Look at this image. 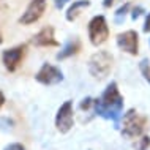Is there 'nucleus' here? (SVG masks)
I'll return each instance as SVG.
<instances>
[{
	"mask_svg": "<svg viewBox=\"0 0 150 150\" xmlns=\"http://www.w3.org/2000/svg\"><path fill=\"white\" fill-rule=\"evenodd\" d=\"M123 96L119 90L115 81H112L109 86L104 88L100 98L95 100L93 111L96 115H100L104 120H111L115 128L120 127V119L123 117Z\"/></svg>",
	"mask_w": 150,
	"mask_h": 150,
	"instance_id": "1",
	"label": "nucleus"
},
{
	"mask_svg": "<svg viewBox=\"0 0 150 150\" xmlns=\"http://www.w3.org/2000/svg\"><path fill=\"white\" fill-rule=\"evenodd\" d=\"M35 81L43 86H55L63 81V73L60 68L54 67L51 63H43L38 73L35 74Z\"/></svg>",
	"mask_w": 150,
	"mask_h": 150,
	"instance_id": "6",
	"label": "nucleus"
},
{
	"mask_svg": "<svg viewBox=\"0 0 150 150\" xmlns=\"http://www.w3.org/2000/svg\"><path fill=\"white\" fill-rule=\"evenodd\" d=\"M147 127V117L141 115L136 109H129L127 114H123L122 120V136L127 139H134L144 133Z\"/></svg>",
	"mask_w": 150,
	"mask_h": 150,
	"instance_id": "2",
	"label": "nucleus"
},
{
	"mask_svg": "<svg viewBox=\"0 0 150 150\" xmlns=\"http://www.w3.org/2000/svg\"><path fill=\"white\" fill-rule=\"evenodd\" d=\"M90 6V0H76V2H73V5L67 10V14H65V18H67L68 22H74L76 19H78V16L81 14V11L86 10V8Z\"/></svg>",
	"mask_w": 150,
	"mask_h": 150,
	"instance_id": "12",
	"label": "nucleus"
},
{
	"mask_svg": "<svg viewBox=\"0 0 150 150\" xmlns=\"http://www.w3.org/2000/svg\"><path fill=\"white\" fill-rule=\"evenodd\" d=\"M129 10H131V5H129V3L122 5L119 10L115 11V14H114V22L115 24H123V21H125V18H127V14H128Z\"/></svg>",
	"mask_w": 150,
	"mask_h": 150,
	"instance_id": "13",
	"label": "nucleus"
},
{
	"mask_svg": "<svg viewBox=\"0 0 150 150\" xmlns=\"http://www.w3.org/2000/svg\"><path fill=\"white\" fill-rule=\"evenodd\" d=\"M112 62H114V57L111 55V52H108V51L95 52L88 59V73L98 81L108 78L112 70Z\"/></svg>",
	"mask_w": 150,
	"mask_h": 150,
	"instance_id": "3",
	"label": "nucleus"
},
{
	"mask_svg": "<svg viewBox=\"0 0 150 150\" xmlns=\"http://www.w3.org/2000/svg\"><path fill=\"white\" fill-rule=\"evenodd\" d=\"M150 145V136H142L139 141L134 144V147H136V150H145Z\"/></svg>",
	"mask_w": 150,
	"mask_h": 150,
	"instance_id": "15",
	"label": "nucleus"
},
{
	"mask_svg": "<svg viewBox=\"0 0 150 150\" xmlns=\"http://www.w3.org/2000/svg\"><path fill=\"white\" fill-rule=\"evenodd\" d=\"M3 150H25V149H24V145L19 144V142H11V144L5 145Z\"/></svg>",
	"mask_w": 150,
	"mask_h": 150,
	"instance_id": "17",
	"label": "nucleus"
},
{
	"mask_svg": "<svg viewBox=\"0 0 150 150\" xmlns=\"http://www.w3.org/2000/svg\"><path fill=\"white\" fill-rule=\"evenodd\" d=\"M25 49H27V44H19V46H14V47H11V49L3 51L2 63L10 73H13L19 68L24 54H25Z\"/></svg>",
	"mask_w": 150,
	"mask_h": 150,
	"instance_id": "7",
	"label": "nucleus"
},
{
	"mask_svg": "<svg viewBox=\"0 0 150 150\" xmlns=\"http://www.w3.org/2000/svg\"><path fill=\"white\" fill-rule=\"evenodd\" d=\"M32 44L36 46V47H57L59 41L55 40L54 27H52V25L43 27L38 33L33 35V38H32Z\"/></svg>",
	"mask_w": 150,
	"mask_h": 150,
	"instance_id": "10",
	"label": "nucleus"
},
{
	"mask_svg": "<svg viewBox=\"0 0 150 150\" xmlns=\"http://www.w3.org/2000/svg\"><path fill=\"white\" fill-rule=\"evenodd\" d=\"M150 62L147 59H144V60H141V63H139V70H141V73H142V76L145 78V81L150 84V65H149Z\"/></svg>",
	"mask_w": 150,
	"mask_h": 150,
	"instance_id": "14",
	"label": "nucleus"
},
{
	"mask_svg": "<svg viewBox=\"0 0 150 150\" xmlns=\"http://www.w3.org/2000/svg\"><path fill=\"white\" fill-rule=\"evenodd\" d=\"M54 2H55V6H57L59 10H62V8L67 5V3L70 2V0H54Z\"/></svg>",
	"mask_w": 150,
	"mask_h": 150,
	"instance_id": "18",
	"label": "nucleus"
},
{
	"mask_svg": "<svg viewBox=\"0 0 150 150\" xmlns=\"http://www.w3.org/2000/svg\"><path fill=\"white\" fill-rule=\"evenodd\" d=\"M79 51H81V40L79 38H70L67 43H65L62 51L55 55V59L57 60H65V59L71 57V55H76Z\"/></svg>",
	"mask_w": 150,
	"mask_h": 150,
	"instance_id": "11",
	"label": "nucleus"
},
{
	"mask_svg": "<svg viewBox=\"0 0 150 150\" xmlns=\"http://www.w3.org/2000/svg\"><path fill=\"white\" fill-rule=\"evenodd\" d=\"M117 46L120 51L127 52L129 55H137L139 52V36L134 30H127L123 33L117 35Z\"/></svg>",
	"mask_w": 150,
	"mask_h": 150,
	"instance_id": "9",
	"label": "nucleus"
},
{
	"mask_svg": "<svg viewBox=\"0 0 150 150\" xmlns=\"http://www.w3.org/2000/svg\"><path fill=\"white\" fill-rule=\"evenodd\" d=\"M142 13H144V8L142 6H134V8H133V11H131V19H133V21L139 19L141 16H142Z\"/></svg>",
	"mask_w": 150,
	"mask_h": 150,
	"instance_id": "16",
	"label": "nucleus"
},
{
	"mask_svg": "<svg viewBox=\"0 0 150 150\" xmlns=\"http://www.w3.org/2000/svg\"><path fill=\"white\" fill-rule=\"evenodd\" d=\"M3 104H5V95H3V92L0 90V109L3 108Z\"/></svg>",
	"mask_w": 150,
	"mask_h": 150,
	"instance_id": "21",
	"label": "nucleus"
},
{
	"mask_svg": "<svg viewBox=\"0 0 150 150\" xmlns=\"http://www.w3.org/2000/svg\"><path fill=\"white\" fill-rule=\"evenodd\" d=\"M145 33H149L150 32V13H149V16H147V19H145V24H144V29H142Z\"/></svg>",
	"mask_w": 150,
	"mask_h": 150,
	"instance_id": "19",
	"label": "nucleus"
},
{
	"mask_svg": "<svg viewBox=\"0 0 150 150\" xmlns=\"http://www.w3.org/2000/svg\"><path fill=\"white\" fill-rule=\"evenodd\" d=\"M109 38V25L104 16H95L88 22V40L93 46H101Z\"/></svg>",
	"mask_w": 150,
	"mask_h": 150,
	"instance_id": "4",
	"label": "nucleus"
},
{
	"mask_svg": "<svg viewBox=\"0 0 150 150\" xmlns=\"http://www.w3.org/2000/svg\"><path fill=\"white\" fill-rule=\"evenodd\" d=\"M74 112H73V101H65L62 106L59 108L55 114V128L59 133L67 134L74 125Z\"/></svg>",
	"mask_w": 150,
	"mask_h": 150,
	"instance_id": "5",
	"label": "nucleus"
},
{
	"mask_svg": "<svg viewBox=\"0 0 150 150\" xmlns=\"http://www.w3.org/2000/svg\"><path fill=\"white\" fill-rule=\"evenodd\" d=\"M44 11H46V0H30L29 6L25 8V11L19 18V24L30 25V24H33V22L41 19Z\"/></svg>",
	"mask_w": 150,
	"mask_h": 150,
	"instance_id": "8",
	"label": "nucleus"
},
{
	"mask_svg": "<svg viewBox=\"0 0 150 150\" xmlns=\"http://www.w3.org/2000/svg\"><path fill=\"white\" fill-rule=\"evenodd\" d=\"M112 3H114V0H103V6L104 8H111Z\"/></svg>",
	"mask_w": 150,
	"mask_h": 150,
	"instance_id": "20",
	"label": "nucleus"
},
{
	"mask_svg": "<svg viewBox=\"0 0 150 150\" xmlns=\"http://www.w3.org/2000/svg\"><path fill=\"white\" fill-rule=\"evenodd\" d=\"M2 41H3V36H2V30H0V44H2Z\"/></svg>",
	"mask_w": 150,
	"mask_h": 150,
	"instance_id": "22",
	"label": "nucleus"
}]
</instances>
